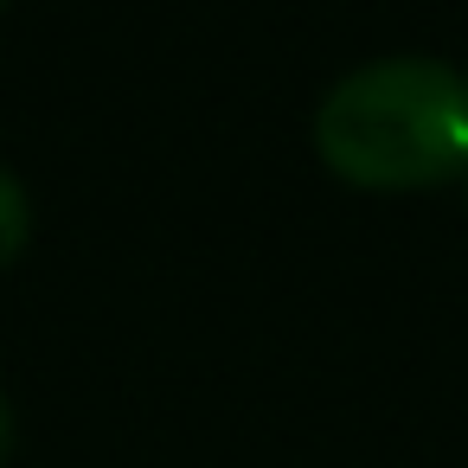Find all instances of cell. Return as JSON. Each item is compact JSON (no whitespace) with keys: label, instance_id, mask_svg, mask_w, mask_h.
Here are the masks:
<instances>
[{"label":"cell","instance_id":"3957f363","mask_svg":"<svg viewBox=\"0 0 468 468\" xmlns=\"http://www.w3.org/2000/svg\"><path fill=\"white\" fill-rule=\"evenodd\" d=\"M14 455V404H7V391H0V462Z\"/></svg>","mask_w":468,"mask_h":468},{"label":"cell","instance_id":"277c9868","mask_svg":"<svg viewBox=\"0 0 468 468\" xmlns=\"http://www.w3.org/2000/svg\"><path fill=\"white\" fill-rule=\"evenodd\" d=\"M462 206H468V180H462Z\"/></svg>","mask_w":468,"mask_h":468},{"label":"cell","instance_id":"7a4b0ae2","mask_svg":"<svg viewBox=\"0 0 468 468\" xmlns=\"http://www.w3.org/2000/svg\"><path fill=\"white\" fill-rule=\"evenodd\" d=\"M33 238V199H27V180L0 167V270H7Z\"/></svg>","mask_w":468,"mask_h":468},{"label":"cell","instance_id":"6da1fadb","mask_svg":"<svg viewBox=\"0 0 468 468\" xmlns=\"http://www.w3.org/2000/svg\"><path fill=\"white\" fill-rule=\"evenodd\" d=\"M314 154L366 193L468 180V78L423 52H391L314 103Z\"/></svg>","mask_w":468,"mask_h":468},{"label":"cell","instance_id":"5b68a950","mask_svg":"<svg viewBox=\"0 0 468 468\" xmlns=\"http://www.w3.org/2000/svg\"><path fill=\"white\" fill-rule=\"evenodd\" d=\"M0 7H7V0H0Z\"/></svg>","mask_w":468,"mask_h":468}]
</instances>
